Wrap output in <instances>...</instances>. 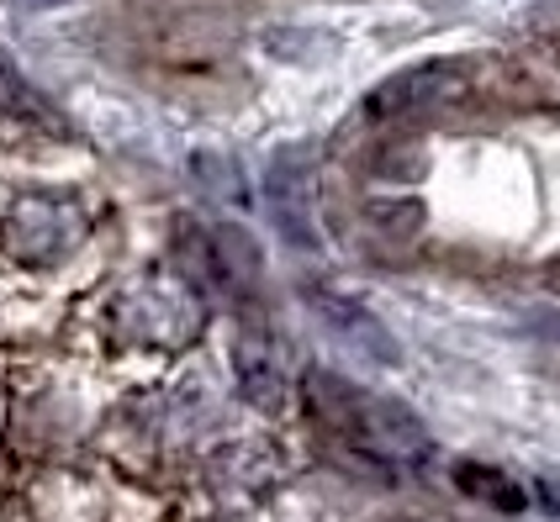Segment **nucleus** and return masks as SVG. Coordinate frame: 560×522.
<instances>
[{
	"mask_svg": "<svg viewBox=\"0 0 560 522\" xmlns=\"http://www.w3.org/2000/svg\"><path fill=\"white\" fill-rule=\"evenodd\" d=\"M5 248L22 264H59L85 233V212L69 195H22L5 212Z\"/></svg>",
	"mask_w": 560,
	"mask_h": 522,
	"instance_id": "obj_2",
	"label": "nucleus"
},
{
	"mask_svg": "<svg viewBox=\"0 0 560 522\" xmlns=\"http://www.w3.org/2000/svg\"><path fill=\"white\" fill-rule=\"evenodd\" d=\"M0 106H5V111H22V117H48V100L32 91L5 59H0Z\"/></svg>",
	"mask_w": 560,
	"mask_h": 522,
	"instance_id": "obj_7",
	"label": "nucleus"
},
{
	"mask_svg": "<svg viewBox=\"0 0 560 522\" xmlns=\"http://www.w3.org/2000/svg\"><path fill=\"white\" fill-rule=\"evenodd\" d=\"M312 307L323 311V322L339 333L349 348H360L365 359H381V365H397L402 354H397V339L381 328V317H371L365 307H354V301H343V296H312Z\"/></svg>",
	"mask_w": 560,
	"mask_h": 522,
	"instance_id": "obj_5",
	"label": "nucleus"
},
{
	"mask_svg": "<svg viewBox=\"0 0 560 522\" xmlns=\"http://www.w3.org/2000/svg\"><path fill=\"white\" fill-rule=\"evenodd\" d=\"M22 5H69V0H22Z\"/></svg>",
	"mask_w": 560,
	"mask_h": 522,
	"instance_id": "obj_8",
	"label": "nucleus"
},
{
	"mask_svg": "<svg viewBox=\"0 0 560 522\" xmlns=\"http://www.w3.org/2000/svg\"><path fill=\"white\" fill-rule=\"evenodd\" d=\"M265 195H270V212H276L280 233L291 244H302V248L317 244V233H312V190H307L302 158H276L270 175H265Z\"/></svg>",
	"mask_w": 560,
	"mask_h": 522,
	"instance_id": "obj_4",
	"label": "nucleus"
},
{
	"mask_svg": "<svg viewBox=\"0 0 560 522\" xmlns=\"http://www.w3.org/2000/svg\"><path fill=\"white\" fill-rule=\"evenodd\" d=\"M455 486H460L470 501L498 507V512H524V507H529V486H524L518 475L498 470V464H481V460L455 464Z\"/></svg>",
	"mask_w": 560,
	"mask_h": 522,
	"instance_id": "obj_6",
	"label": "nucleus"
},
{
	"mask_svg": "<svg viewBox=\"0 0 560 522\" xmlns=\"http://www.w3.org/2000/svg\"><path fill=\"white\" fill-rule=\"evenodd\" d=\"M460 91H466L460 63L429 59V63L402 69V74H392V80H381V85L365 95V111L381 117V122H402V117H423V111H434V106H444L450 95H460Z\"/></svg>",
	"mask_w": 560,
	"mask_h": 522,
	"instance_id": "obj_3",
	"label": "nucleus"
},
{
	"mask_svg": "<svg viewBox=\"0 0 560 522\" xmlns=\"http://www.w3.org/2000/svg\"><path fill=\"white\" fill-rule=\"evenodd\" d=\"M307 396L317 406V417L339 432L343 443L371 454V460L412 464L429 454V428L407 412L402 401L375 396V391L343 380V375H328V369H312L307 375Z\"/></svg>",
	"mask_w": 560,
	"mask_h": 522,
	"instance_id": "obj_1",
	"label": "nucleus"
},
{
	"mask_svg": "<svg viewBox=\"0 0 560 522\" xmlns=\"http://www.w3.org/2000/svg\"><path fill=\"white\" fill-rule=\"evenodd\" d=\"M545 275H556V280H560V259H556V264H545Z\"/></svg>",
	"mask_w": 560,
	"mask_h": 522,
	"instance_id": "obj_9",
	"label": "nucleus"
}]
</instances>
